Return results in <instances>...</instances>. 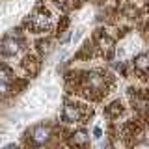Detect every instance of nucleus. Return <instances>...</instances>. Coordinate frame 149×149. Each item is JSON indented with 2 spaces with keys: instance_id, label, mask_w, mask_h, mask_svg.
I'll use <instances>...</instances> for the list:
<instances>
[{
  "instance_id": "f257e3e1",
  "label": "nucleus",
  "mask_w": 149,
  "mask_h": 149,
  "mask_svg": "<svg viewBox=\"0 0 149 149\" xmlns=\"http://www.w3.org/2000/svg\"><path fill=\"white\" fill-rule=\"evenodd\" d=\"M50 136V129L45 127V125H37V127L32 130V140H34V143H45L47 140Z\"/></svg>"
},
{
  "instance_id": "f03ea898",
  "label": "nucleus",
  "mask_w": 149,
  "mask_h": 149,
  "mask_svg": "<svg viewBox=\"0 0 149 149\" xmlns=\"http://www.w3.org/2000/svg\"><path fill=\"white\" fill-rule=\"evenodd\" d=\"M32 24H34L37 30H45V28H49L50 26V17H49V13L47 11H37L36 15H34V19H32Z\"/></svg>"
},
{
  "instance_id": "7ed1b4c3",
  "label": "nucleus",
  "mask_w": 149,
  "mask_h": 149,
  "mask_svg": "<svg viewBox=\"0 0 149 149\" xmlns=\"http://www.w3.org/2000/svg\"><path fill=\"white\" fill-rule=\"evenodd\" d=\"M63 119L67 121V123H74V121L80 119V110H78V106L65 104V108H63Z\"/></svg>"
},
{
  "instance_id": "20e7f679",
  "label": "nucleus",
  "mask_w": 149,
  "mask_h": 149,
  "mask_svg": "<svg viewBox=\"0 0 149 149\" xmlns=\"http://www.w3.org/2000/svg\"><path fill=\"white\" fill-rule=\"evenodd\" d=\"M2 52L4 54H15L19 52V41H15L13 37H6L2 41Z\"/></svg>"
},
{
  "instance_id": "39448f33",
  "label": "nucleus",
  "mask_w": 149,
  "mask_h": 149,
  "mask_svg": "<svg viewBox=\"0 0 149 149\" xmlns=\"http://www.w3.org/2000/svg\"><path fill=\"white\" fill-rule=\"evenodd\" d=\"M88 140H90V136H88L84 130H78V132L73 134L71 142H73V146H77V147H84V146L88 143Z\"/></svg>"
},
{
  "instance_id": "423d86ee",
  "label": "nucleus",
  "mask_w": 149,
  "mask_h": 149,
  "mask_svg": "<svg viewBox=\"0 0 149 149\" xmlns=\"http://www.w3.org/2000/svg\"><path fill=\"white\" fill-rule=\"evenodd\" d=\"M134 65H136L138 71H149V56H146V54L138 56V58L134 60Z\"/></svg>"
},
{
  "instance_id": "0eeeda50",
  "label": "nucleus",
  "mask_w": 149,
  "mask_h": 149,
  "mask_svg": "<svg viewBox=\"0 0 149 149\" xmlns=\"http://www.w3.org/2000/svg\"><path fill=\"white\" fill-rule=\"evenodd\" d=\"M86 84L90 88H101L102 86V78L99 74H95V73H90V74H86Z\"/></svg>"
},
{
  "instance_id": "6e6552de",
  "label": "nucleus",
  "mask_w": 149,
  "mask_h": 149,
  "mask_svg": "<svg viewBox=\"0 0 149 149\" xmlns=\"http://www.w3.org/2000/svg\"><path fill=\"white\" fill-rule=\"evenodd\" d=\"M6 91H8V84L0 80V93H6Z\"/></svg>"
},
{
  "instance_id": "1a4fd4ad",
  "label": "nucleus",
  "mask_w": 149,
  "mask_h": 149,
  "mask_svg": "<svg viewBox=\"0 0 149 149\" xmlns=\"http://www.w3.org/2000/svg\"><path fill=\"white\" fill-rule=\"evenodd\" d=\"M0 80H2V82L8 80V73H6V71H0Z\"/></svg>"
},
{
  "instance_id": "9d476101",
  "label": "nucleus",
  "mask_w": 149,
  "mask_h": 149,
  "mask_svg": "<svg viewBox=\"0 0 149 149\" xmlns=\"http://www.w3.org/2000/svg\"><path fill=\"white\" fill-rule=\"evenodd\" d=\"M67 39H69V32H65V34L60 37V41H67Z\"/></svg>"
},
{
  "instance_id": "9b49d317",
  "label": "nucleus",
  "mask_w": 149,
  "mask_h": 149,
  "mask_svg": "<svg viewBox=\"0 0 149 149\" xmlns=\"http://www.w3.org/2000/svg\"><path fill=\"white\" fill-rule=\"evenodd\" d=\"M4 149H19V147H17V146H6Z\"/></svg>"
},
{
  "instance_id": "f8f14e48",
  "label": "nucleus",
  "mask_w": 149,
  "mask_h": 149,
  "mask_svg": "<svg viewBox=\"0 0 149 149\" xmlns=\"http://www.w3.org/2000/svg\"><path fill=\"white\" fill-rule=\"evenodd\" d=\"M147 138H149V130H147Z\"/></svg>"
}]
</instances>
